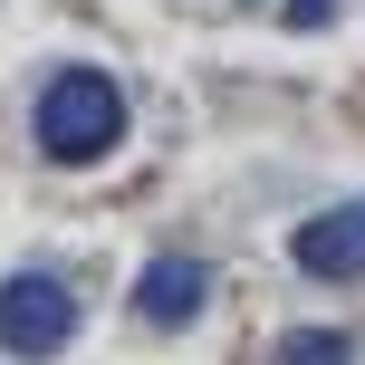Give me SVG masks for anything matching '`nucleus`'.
I'll use <instances>...</instances> for the list:
<instances>
[{"label":"nucleus","instance_id":"1","mask_svg":"<svg viewBox=\"0 0 365 365\" xmlns=\"http://www.w3.org/2000/svg\"><path fill=\"white\" fill-rule=\"evenodd\" d=\"M38 154L48 164H106L115 145H125V96H115L106 68H58L48 87H38Z\"/></svg>","mask_w":365,"mask_h":365},{"label":"nucleus","instance_id":"2","mask_svg":"<svg viewBox=\"0 0 365 365\" xmlns=\"http://www.w3.org/2000/svg\"><path fill=\"white\" fill-rule=\"evenodd\" d=\"M68 336H77V298H68V279H48V269L0 279V356H58Z\"/></svg>","mask_w":365,"mask_h":365},{"label":"nucleus","instance_id":"3","mask_svg":"<svg viewBox=\"0 0 365 365\" xmlns=\"http://www.w3.org/2000/svg\"><path fill=\"white\" fill-rule=\"evenodd\" d=\"M289 259H298L308 279H365V202H336V212L298 221Z\"/></svg>","mask_w":365,"mask_h":365},{"label":"nucleus","instance_id":"4","mask_svg":"<svg viewBox=\"0 0 365 365\" xmlns=\"http://www.w3.org/2000/svg\"><path fill=\"white\" fill-rule=\"evenodd\" d=\"M202 298H212V269H202V259H154V269L135 279V317H145V327H192Z\"/></svg>","mask_w":365,"mask_h":365},{"label":"nucleus","instance_id":"5","mask_svg":"<svg viewBox=\"0 0 365 365\" xmlns=\"http://www.w3.org/2000/svg\"><path fill=\"white\" fill-rule=\"evenodd\" d=\"M279 365H356V336L346 327H298V336H279Z\"/></svg>","mask_w":365,"mask_h":365},{"label":"nucleus","instance_id":"6","mask_svg":"<svg viewBox=\"0 0 365 365\" xmlns=\"http://www.w3.org/2000/svg\"><path fill=\"white\" fill-rule=\"evenodd\" d=\"M336 19V0H289V29H327Z\"/></svg>","mask_w":365,"mask_h":365}]
</instances>
